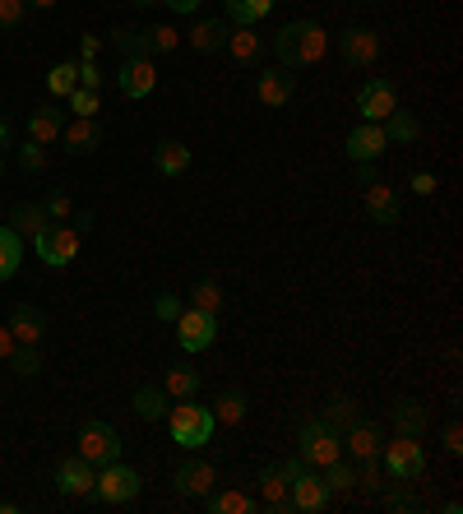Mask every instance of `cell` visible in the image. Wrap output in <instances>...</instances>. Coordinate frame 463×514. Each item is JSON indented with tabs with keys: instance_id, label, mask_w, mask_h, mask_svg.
Wrapping results in <instances>:
<instances>
[{
	"instance_id": "36",
	"label": "cell",
	"mask_w": 463,
	"mask_h": 514,
	"mask_svg": "<svg viewBox=\"0 0 463 514\" xmlns=\"http://www.w3.org/2000/svg\"><path fill=\"white\" fill-rule=\"evenodd\" d=\"M79 88V65L75 61H61V65H51L47 70V93L51 98H70Z\"/></svg>"
},
{
	"instance_id": "13",
	"label": "cell",
	"mask_w": 463,
	"mask_h": 514,
	"mask_svg": "<svg viewBox=\"0 0 463 514\" xmlns=\"http://www.w3.org/2000/svg\"><path fill=\"white\" fill-rule=\"evenodd\" d=\"M399 107V88L389 84L385 75H376V79H366L362 84V93H357V112H362V121H385L389 112Z\"/></svg>"
},
{
	"instance_id": "4",
	"label": "cell",
	"mask_w": 463,
	"mask_h": 514,
	"mask_svg": "<svg viewBox=\"0 0 463 514\" xmlns=\"http://www.w3.org/2000/svg\"><path fill=\"white\" fill-rule=\"evenodd\" d=\"M144 491V477L139 468H126L121 459L116 464H102L98 477H93V496L88 501H102V505H130Z\"/></svg>"
},
{
	"instance_id": "11",
	"label": "cell",
	"mask_w": 463,
	"mask_h": 514,
	"mask_svg": "<svg viewBox=\"0 0 463 514\" xmlns=\"http://www.w3.org/2000/svg\"><path fill=\"white\" fill-rule=\"evenodd\" d=\"M213 487H218V468L204 464V459H186V464L172 473V491L186 496V501H204Z\"/></svg>"
},
{
	"instance_id": "43",
	"label": "cell",
	"mask_w": 463,
	"mask_h": 514,
	"mask_svg": "<svg viewBox=\"0 0 463 514\" xmlns=\"http://www.w3.org/2000/svg\"><path fill=\"white\" fill-rule=\"evenodd\" d=\"M357 487H362V491H380V487H385V468H380V459H362V464H357Z\"/></svg>"
},
{
	"instance_id": "57",
	"label": "cell",
	"mask_w": 463,
	"mask_h": 514,
	"mask_svg": "<svg viewBox=\"0 0 463 514\" xmlns=\"http://www.w3.org/2000/svg\"><path fill=\"white\" fill-rule=\"evenodd\" d=\"M0 149H10V126H5V116H0Z\"/></svg>"
},
{
	"instance_id": "41",
	"label": "cell",
	"mask_w": 463,
	"mask_h": 514,
	"mask_svg": "<svg viewBox=\"0 0 463 514\" xmlns=\"http://www.w3.org/2000/svg\"><path fill=\"white\" fill-rule=\"evenodd\" d=\"M10 366H14V376H38L42 371V357H38V343H19V348L10 352Z\"/></svg>"
},
{
	"instance_id": "7",
	"label": "cell",
	"mask_w": 463,
	"mask_h": 514,
	"mask_svg": "<svg viewBox=\"0 0 463 514\" xmlns=\"http://www.w3.org/2000/svg\"><path fill=\"white\" fill-rule=\"evenodd\" d=\"M75 445H79L75 454H84L93 468L116 464V459H121V436H116V427H112V422H102V417H88L84 427H79Z\"/></svg>"
},
{
	"instance_id": "39",
	"label": "cell",
	"mask_w": 463,
	"mask_h": 514,
	"mask_svg": "<svg viewBox=\"0 0 463 514\" xmlns=\"http://www.w3.org/2000/svg\"><path fill=\"white\" fill-rule=\"evenodd\" d=\"M190 306H195V311L218 315V311H223V288H218L213 278H200V283L190 288Z\"/></svg>"
},
{
	"instance_id": "58",
	"label": "cell",
	"mask_w": 463,
	"mask_h": 514,
	"mask_svg": "<svg viewBox=\"0 0 463 514\" xmlns=\"http://www.w3.org/2000/svg\"><path fill=\"white\" fill-rule=\"evenodd\" d=\"M130 5H139V10H153V5H163V0H130Z\"/></svg>"
},
{
	"instance_id": "32",
	"label": "cell",
	"mask_w": 463,
	"mask_h": 514,
	"mask_svg": "<svg viewBox=\"0 0 463 514\" xmlns=\"http://www.w3.org/2000/svg\"><path fill=\"white\" fill-rule=\"evenodd\" d=\"M380 126H385V139H389V144H417V139H422V126H417V116L403 112V107H394V112H389Z\"/></svg>"
},
{
	"instance_id": "46",
	"label": "cell",
	"mask_w": 463,
	"mask_h": 514,
	"mask_svg": "<svg viewBox=\"0 0 463 514\" xmlns=\"http://www.w3.org/2000/svg\"><path fill=\"white\" fill-rule=\"evenodd\" d=\"M181 311H186V306H181V297H176V292H158V297H153V315H158V320H167V325H172Z\"/></svg>"
},
{
	"instance_id": "50",
	"label": "cell",
	"mask_w": 463,
	"mask_h": 514,
	"mask_svg": "<svg viewBox=\"0 0 463 514\" xmlns=\"http://www.w3.org/2000/svg\"><path fill=\"white\" fill-rule=\"evenodd\" d=\"M98 84H102L98 61H79V88H93V93H98Z\"/></svg>"
},
{
	"instance_id": "60",
	"label": "cell",
	"mask_w": 463,
	"mask_h": 514,
	"mask_svg": "<svg viewBox=\"0 0 463 514\" xmlns=\"http://www.w3.org/2000/svg\"><path fill=\"white\" fill-rule=\"evenodd\" d=\"M0 514H19V505H14V501H0Z\"/></svg>"
},
{
	"instance_id": "6",
	"label": "cell",
	"mask_w": 463,
	"mask_h": 514,
	"mask_svg": "<svg viewBox=\"0 0 463 514\" xmlns=\"http://www.w3.org/2000/svg\"><path fill=\"white\" fill-rule=\"evenodd\" d=\"M301 459H283V464H264L260 468V505L269 514H292V477H297Z\"/></svg>"
},
{
	"instance_id": "55",
	"label": "cell",
	"mask_w": 463,
	"mask_h": 514,
	"mask_svg": "<svg viewBox=\"0 0 463 514\" xmlns=\"http://www.w3.org/2000/svg\"><path fill=\"white\" fill-rule=\"evenodd\" d=\"M167 10H176V14H195L200 10V0H163Z\"/></svg>"
},
{
	"instance_id": "9",
	"label": "cell",
	"mask_w": 463,
	"mask_h": 514,
	"mask_svg": "<svg viewBox=\"0 0 463 514\" xmlns=\"http://www.w3.org/2000/svg\"><path fill=\"white\" fill-rule=\"evenodd\" d=\"M172 325H176V343H181V352H204V348H213V339H218V315L195 311V306H186Z\"/></svg>"
},
{
	"instance_id": "40",
	"label": "cell",
	"mask_w": 463,
	"mask_h": 514,
	"mask_svg": "<svg viewBox=\"0 0 463 514\" xmlns=\"http://www.w3.org/2000/svg\"><path fill=\"white\" fill-rule=\"evenodd\" d=\"M380 505H385L389 514H413V510H422V501H417V496L403 487V482H399V487H380Z\"/></svg>"
},
{
	"instance_id": "1",
	"label": "cell",
	"mask_w": 463,
	"mask_h": 514,
	"mask_svg": "<svg viewBox=\"0 0 463 514\" xmlns=\"http://www.w3.org/2000/svg\"><path fill=\"white\" fill-rule=\"evenodd\" d=\"M329 47H334V38H329L315 19H292V24H283L274 33V56H278V65H288V70H311V65H320L329 56Z\"/></svg>"
},
{
	"instance_id": "19",
	"label": "cell",
	"mask_w": 463,
	"mask_h": 514,
	"mask_svg": "<svg viewBox=\"0 0 463 514\" xmlns=\"http://www.w3.org/2000/svg\"><path fill=\"white\" fill-rule=\"evenodd\" d=\"M116 88H121L130 102L149 98L153 88H158V65H153V56H149V61H126V65H121V75H116Z\"/></svg>"
},
{
	"instance_id": "8",
	"label": "cell",
	"mask_w": 463,
	"mask_h": 514,
	"mask_svg": "<svg viewBox=\"0 0 463 514\" xmlns=\"http://www.w3.org/2000/svg\"><path fill=\"white\" fill-rule=\"evenodd\" d=\"M33 251H38L42 264H51V269H65V264L79 255V232L70 223H47L33 237Z\"/></svg>"
},
{
	"instance_id": "3",
	"label": "cell",
	"mask_w": 463,
	"mask_h": 514,
	"mask_svg": "<svg viewBox=\"0 0 463 514\" xmlns=\"http://www.w3.org/2000/svg\"><path fill=\"white\" fill-rule=\"evenodd\" d=\"M297 459L306 468H329L334 459H343V436H334L320 417H311L297 427Z\"/></svg>"
},
{
	"instance_id": "33",
	"label": "cell",
	"mask_w": 463,
	"mask_h": 514,
	"mask_svg": "<svg viewBox=\"0 0 463 514\" xmlns=\"http://www.w3.org/2000/svg\"><path fill=\"white\" fill-rule=\"evenodd\" d=\"M19 264H24V237L14 227H0V283L19 274Z\"/></svg>"
},
{
	"instance_id": "26",
	"label": "cell",
	"mask_w": 463,
	"mask_h": 514,
	"mask_svg": "<svg viewBox=\"0 0 463 514\" xmlns=\"http://www.w3.org/2000/svg\"><path fill=\"white\" fill-rule=\"evenodd\" d=\"M227 33H232L227 19H200V24L190 28V47L200 51V56H213V51L227 47Z\"/></svg>"
},
{
	"instance_id": "56",
	"label": "cell",
	"mask_w": 463,
	"mask_h": 514,
	"mask_svg": "<svg viewBox=\"0 0 463 514\" xmlns=\"http://www.w3.org/2000/svg\"><path fill=\"white\" fill-rule=\"evenodd\" d=\"M366 181H376V163H357V186H366Z\"/></svg>"
},
{
	"instance_id": "53",
	"label": "cell",
	"mask_w": 463,
	"mask_h": 514,
	"mask_svg": "<svg viewBox=\"0 0 463 514\" xmlns=\"http://www.w3.org/2000/svg\"><path fill=\"white\" fill-rule=\"evenodd\" d=\"M19 348V343H14V334H10V325H0V362H10V352Z\"/></svg>"
},
{
	"instance_id": "14",
	"label": "cell",
	"mask_w": 463,
	"mask_h": 514,
	"mask_svg": "<svg viewBox=\"0 0 463 514\" xmlns=\"http://www.w3.org/2000/svg\"><path fill=\"white\" fill-rule=\"evenodd\" d=\"M255 98L264 102V107H288L292 98H297V75H292L288 65H269V70H260V79H255Z\"/></svg>"
},
{
	"instance_id": "59",
	"label": "cell",
	"mask_w": 463,
	"mask_h": 514,
	"mask_svg": "<svg viewBox=\"0 0 463 514\" xmlns=\"http://www.w3.org/2000/svg\"><path fill=\"white\" fill-rule=\"evenodd\" d=\"M28 5H33V10H51V5H56V0H28Z\"/></svg>"
},
{
	"instance_id": "16",
	"label": "cell",
	"mask_w": 463,
	"mask_h": 514,
	"mask_svg": "<svg viewBox=\"0 0 463 514\" xmlns=\"http://www.w3.org/2000/svg\"><path fill=\"white\" fill-rule=\"evenodd\" d=\"M338 56L352 65V70H366V65H376L380 56V38L371 28H348V33H338Z\"/></svg>"
},
{
	"instance_id": "47",
	"label": "cell",
	"mask_w": 463,
	"mask_h": 514,
	"mask_svg": "<svg viewBox=\"0 0 463 514\" xmlns=\"http://www.w3.org/2000/svg\"><path fill=\"white\" fill-rule=\"evenodd\" d=\"M65 102H70V112H75V116H93V112H98V93H93V88H75Z\"/></svg>"
},
{
	"instance_id": "35",
	"label": "cell",
	"mask_w": 463,
	"mask_h": 514,
	"mask_svg": "<svg viewBox=\"0 0 463 514\" xmlns=\"http://www.w3.org/2000/svg\"><path fill=\"white\" fill-rule=\"evenodd\" d=\"M274 14V0H227V19L232 24H260Z\"/></svg>"
},
{
	"instance_id": "15",
	"label": "cell",
	"mask_w": 463,
	"mask_h": 514,
	"mask_svg": "<svg viewBox=\"0 0 463 514\" xmlns=\"http://www.w3.org/2000/svg\"><path fill=\"white\" fill-rule=\"evenodd\" d=\"M385 149H389L385 126H376V121H357L348 130V139H343V153H348L352 163H376Z\"/></svg>"
},
{
	"instance_id": "18",
	"label": "cell",
	"mask_w": 463,
	"mask_h": 514,
	"mask_svg": "<svg viewBox=\"0 0 463 514\" xmlns=\"http://www.w3.org/2000/svg\"><path fill=\"white\" fill-rule=\"evenodd\" d=\"M362 200H366V214H371V223H380V227H394V223H399V214H403V209H399V190L385 186L380 176H376V181H366V195H362Z\"/></svg>"
},
{
	"instance_id": "49",
	"label": "cell",
	"mask_w": 463,
	"mask_h": 514,
	"mask_svg": "<svg viewBox=\"0 0 463 514\" xmlns=\"http://www.w3.org/2000/svg\"><path fill=\"white\" fill-rule=\"evenodd\" d=\"M440 440H445V450H450V454H463V427H459V417H454V422H445Z\"/></svg>"
},
{
	"instance_id": "20",
	"label": "cell",
	"mask_w": 463,
	"mask_h": 514,
	"mask_svg": "<svg viewBox=\"0 0 463 514\" xmlns=\"http://www.w3.org/2000/svg\"><path fill=\"white\" fill-rule=\"evenodd\" d=\"M5 325H10L14 343H42V334H47V311H42V306H33V301H19Z\"/></svg>"
},
{
	"instance_id": "34",
	"label": "cell",
	"mask_w": 463,
	"mask_h": 514,
	"mask_svg": "<svg viewBox=\"0 0 463 514\" xmlns=\"http://www.w3.org/2000/svg\"><path fill=\"white\" fill-rule=\"evenodd\" d=\"M320 477H325L329 496H352L357 491V464H348V459H334L329 468H320Z\"/></svg>"
},
{
	"instance_id": "30",
	"label": "cell",
	"mask_w": 463,
	"mask_h": 514,
	"mask_svg": "<svg viewBox=\"0 0 463 514\" xmlns=\"http://www.w3.org/2000/svg\"><path fill=\"white\" fill-rule=\"evenodd\" d=\"M153 167H158V176H181L190 167V149L181 139H163V144L153 149Z\"/></svg>"
},
{
	"instance_id": "12",
	"label": "cell",
	"mask_w": 463,
	"mask_h": 514,
	"mask_svg": "<svg viewBox=\"0 0 463 514\" xmlns=\"http://www.w3.org/2000/svg\"><path fill=\"white\" fill-rule=\"evenodd\" d=\"M329 501H334V496H329V487H325V477H320V468H306V464H301V468H297V477H292V510H301V514H320Z\"/></svg>"
},
{
	"instance_id": "42",
	"label": "cell",
	"mask_w": 463,
	"mask_h": 514,
	"mask_svg": "<svg viewBox=\"0 0 463 514\" xmlns=\"http://www.w3.org/2000/svg\"><path fill=\"white\" fill-rule=\"evenodd\" d=\"M42 209H47L51 223H70V214H75V204H70V195H65V190H51L47 200H42Z\"/></svg>"
},
{
	"instance_id": "52",
	"label": "cell",
	"mask_w": 463,
	"mask_h": 514,
	"mask_svg": "<svg viewBox=\"0 0 463 514\" xmlns=\"http://www.w3.org/2000/svg\"><path fill=\"white\" fill-rule=\"evenodd\" d=\"M98 51H102V38H93V33L79 38V61H98Z\"/></svg>"
},
{
	"instance_id": "25",
	"label": "cell",
	"mask_w": 463,
	"mask_h": 514,
	"mask_svg": "<svg viewBox=\"0 0 463 514\" xmlns=\"http://www.w3.org/2000/svg\"><path fill=\"white\" fill-rule=\"evenodd\" d=\"M200 385H204V376L195 371L190 362H172L163 371V389H167V399H195L200 394Z\"/></svg>"
},
{
	"instance_id": "21",
	"label": "cell",
	"mask_w": 463,
	"mask_h": 514,
	"mask_svg": "<svg viewBox=\"0 0 463 514\" xmlns=\"http://www.w3.org/2000/svg\"><path fill=\"white\" fill-rule=\"evenodd\" d=\"M389 422H394V431H399V436L422 440L426 427H431V413H426L422 399H399L394 408H389Z\"/></svg>"
},
{
	"instance_id": "2",
	"label": "cell",
	"mask_w": 463,
	"mask_h": 514,
	"mask_svg": "<svg viewBox=\"0 0 463 514\" xmlns=\"http://www.w3.org/2000/svg\"><path fill=\"white\" fill-rule=\"evenodd\" d=\"M167 431H172V440L181 445V450H204L213 440V413L204 408V403H195V399H172V408H167Z\"/></svg>"
},
{
	"instance_id": "5",
	"label": "cell",
	"mask_w": 463,
	"mask_h": 514,
	"mask_svg": "<svg viewBox=\"0 0 463 514\" xmlns=\"http://www.w3.org/2000/svg\"><path fill=\"white\" fill-rule=\"evenodd\" d=\"M380 468H385V477H394V482H413V477L426 473V450L422 440L413 436H394L380 445Z\"/></svg>"
},
{
	"instance_id": "17",
	"label": "cell",
	"mask_w": 463,
	"mask_h": 514,
	"mask_svg": "<svg viewBox=\"0 0 463 514\" xmlns=\"http://www.w3.org/2000/svg\"><path fill=\"white\" fill-rule=\"evenodd\" d=\"M380 445H385V431L376 422H366L357 417L348 431H343V454H348L352 464H362V459H380Z\"/></svg>"
},
{
	"instance_id": "10",
	"label": "cell",
	"mask_w": 463,
	"mask_h": 514,
	"mask_svg": "<svg viewBox=\"0 0 463 514\" xmlns=\"http://www.w3.org/2000/svg\"><path fill=\"white\" fill-rule=\"evenodd\" d=\"M93 477H98V468L88 464L84 454H61L56 459V491L70 496V501H88L93 496Z\"/></svg>"
},
{
	"instance_id": "38",
	"label": "cell",
	"mask_w": 463,
	"mask_h": 514,
	"mask_svg": "<svg viewBox=\"0 0 463 514\" xmlns=\"http://www.w3.org/2000/svg\"><path fill=\"white\" fill-rule=\"evenodd\" d=\"M47 223H51V218H47V209H42V204H19V209L10 214V227L19 232V237H24V232H28V237H38Z\"/></svg>"
},
{
	"instance_id": "31",
	"label": "cell",
	"mask_w": 463,
	"mask_h": 514,
	"mask_svg": "<svg viewBox=\"0 0 463 514\" xmlns=\"http://www.w3.org/2000/svg\"><path fill=\"white\" fill-rule=\"evenodd\" d=\"M167 408H172V399H167L163 385H139L135 389V413L144 417V422H163Z\"/></svg>"
},
{
	"instance_id": "27",
	"label": "cell",
	"mask_w": 463,
	"mask_h": 514,
	"mask_svg": "<svg viewBox=\"0 0 463 514\" xmlns=\"http://www.w3.org/2000/svg\"><path fill=\"white\" fill-rule=\"evenodd\" d=\"M246 408H251V399H246L241 389H223V394L213 399L209 413L218 427H241V422H246Z\"/></svg>"
},
{
	"instance_id": "61",
	"label": "cell",
	"mask_w": 463,
	"mask_h": 514,
	"mask_svg": "<svg viewBox=\"0 0 463 514\" xmlns=\"http://www.w3.org/2000/svg\"><path fill=\"white\" fill-rule=\"evenodd\" d=\"M0 172H5V149H0Z\"/></svg>"
},
{
	"instance_id": "54",
	"label": "cell",
	"mask_w": 463,
	"mask_h": 514,
	"mask_svg": "<svg viewBox=\"0 0 463 514\" xmlns=\"http://www.w3.org/2000/svg\"><path fill=\"white\" fill-rule=\"evenodd\" d=\"M70 227H75L79 237H84L88 227H93V209H79V214H70Z\"/></svg>"
},
{
	"instance_id": "51",
	"label": "cell",
	"mask_w": 463,
	"mask_h": 514,
	"mask_svg": "<svg viewBox=\"0 0 463 514\" xmlns=\"http://www.w3.org/2000/svg\"><path fill=\"white\" fill-rule=\"evenodd\" d=\"M408 186H413V195H436V172H413V181H408Z\"/></svg>"
},
{
	"instance_id": "23",
	"label": "cell",
	"mask_w": 463,
	"mask_h": 514,
	"mask_svg": "<svg viewBox=\"0 0 463 514\" xmlns=\"http://www.w3.org/2000/svg\"><path fill=\"white\" fill-rule=\"evenodd\" d=\"M61 139H65V149L75 153V158H88L93 149H102V126L93 121V116H75V121L61 130Z\"/></svg>"
},
{
	"instance_id": "28",
	"label": "cell",
	"mask_w": 463,
	"mask_h": 514,
	"mask_svg": "<svg viewBox=\"0 0 463 514\" xmlns=\"http://www.w3.org/2000/svg\"><path fill=\"white\" fill-rule=\"evenodd\" d=\"M204 510L209 514H251L255 501H251V491H241V487H213L209 496H204Z\"/></svg>"
},
{
	"instance_id": "37",
	"label": "cell",
	"mask_w": 463,
	"mask_h": 514,
	"mask_svg": "<svg viewBox=\"0 0 463 514\" xmlns=\"http://www.w3.org/2000/svg\"><path fill=\"white\" fill-rule=\"evenodd\" d=\"M112 42L121 47V56H126V61H149V56H153L149 33H135V28H116Z\"/></svg>"
},
{
	"instance_id": "22",
	"label": "cell",
	"mask_w": 463,
	"mask_h": 514,
	"mask_svg": "<svg viewBox=\"0 0 463 514\" xmlns=\"http://www.w3.org/2000/svg\"><path fill=\"white\" fill-rule=\"evenodd\" d=\"M61 130H65V112L56 102H42V107L28 112V139H33V144H56Z\"/></svg>"
},
{
	"instance_id": "24",
	"label": "cell",
	"mask_w": 463,
	"mask_h": 514,
	"mask_svg": "<svg viewBox=\"0 0 463 514\" xmlns=\"http://www.w3.org/2000/svg\"><path fill=\"white\" fill-rule=\"evenodd\" d=\"M227 56H232V61L237 65H255L264 56V38L260 33H255V24H237L232 28V33H227Z\"/></svg>"
},
{
	"instance_id": "29",
	"label": "cell",
	"mask_w": 463,
	"mask_h": 514,
	"mask_svg": "<svg viewBox=\"0 0 463 514\" xmlns=\"http://www.w3.org/2000/svg\"><path fill=\"white\" fill-rule=\"evenodd\" d=\"M362 417V408H357V399H348V394H334V399L325 403V413H320V422H325L334 436H343V431L352 427Z\"/></svg>"
},
{
	"instance_id": "45",
	"label": "cell",
	"mask_w": 463,
	"mask_h": 514,
	"mask_svg": "<svg viewBox=\"0 0 463 514\" xmlns=\"http://www.w3.org/2000/svg\"><path fill=\"white\" fill-rule=\"evenodd\" d=\"M144 33H149L153 51H176V42H181V33H176L172 24H153V28H144Z\"/></svg>"
},
{
	"instance_id": "48",
	"label": "cell",
	"mask_w": 463,
	"mask_h": 514,
	"mask_svg": "<svg viewBox=\"0 0 463 514\" xmlns=\"http://www.w3.org/2000/svg\"><path fill=\"white\" fill-rule=\"evenodd\" d=\"M24 10H28V0H0V28H19Z\"/></svg>"
},
{
	"instance_id": "44",
	"label": "cell",
	"mask_w": 463,
	"mask_h": 514,
	"mask_svg": "<svg viewBox=\"0 0 463 514\" xmlns=\"http://www.w3.org/2000/svg\"><path fill=\"white\" fill-rule=\"evenodd\" d=\"M19 167H24V172H47V144H33V139H28L24 149H19Z\"/></svg>"
}]
</instances>
